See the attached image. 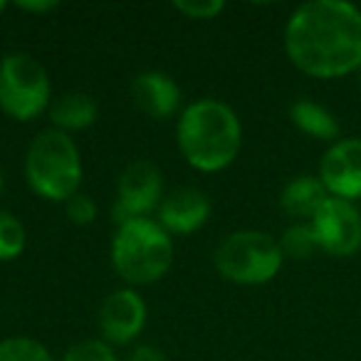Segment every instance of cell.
Here are the masks:
<instances>
[{
    "label": "cell",
    "instance_id": "cell-11",
    "mask_svg": "<svg viewBox=\"0 0 361 361\" xmlns=\"http://www.w3.org/2000/svg\"><path fill=\"white\" fill-rule=\"evenodd\" d=\"M211 201L198 188H178L169 193L159 206V226L169 235H188L206 226Z\"/></svg>",
    "mask_w": 361,
    "mask_h": 361
},
{
    "label": "cell",
    "instance_id": "cell-3",
    "mask_svg": "<svg viewBox=\"0 0 361 361\" xmlns=\"http://www.w3.org/2000/svg\"><path fill=\"white\" fill-rule=\"evenodd\" d=\"M111 265L129 285L159 282L173 265V240L151 218H131L116 226L111 238Z\"/></svg>",
    "mask_w": 361,
    "mask_h": 361
},
{
    "label": "cell",
    "instance_id": "cell-20",
    "mask_svg": "<svg viewBox=\"0 0 361 361\" xmlns=\"http://www.w3.org/2000/svg\"><path fill=\"white\" fill-rule=\"evenodd\" d=\"M173 8L180 16L191 18V20H211V18L221 16L226 3L223 0H203V3H193V0H178Z\"/></svg>",
    "mask_w": 361,
    "mask_h": 361
},
{
    "label": "cell",
    "instance_id": "cell-26",
    "mask_svg": "<svg viewBox=\"0 0 361 361\" xmlns=\"http://www.w3.org/2000/svg\"><path fill=\"white\" fill-rule=\"evenodd\" d=\"M356 77H359V90H361V70H359V75H356Z\"/></svg>",
    "mask_w": 361,
    "mask_h": 361
},
{
    "label": "cell",
    "instance_id": "cell-25",
    "mask_svg": "<svg viewBox=\"0 0 361 361\" xmlns=\"http://www.w3.org/2000/svg\"><path fill=\"white\" fill-rule=\"evenodd\" d=\"M0 191H3V169H0Z\"/></svg>",
    "mask_w": 361,
    "mask_h": 361
},
{
    "label": "cell",
    "instance_id": "cell-24",
    "mask_svg": "<svg viewBox=\"0 0 361 361\" xmlns=\"http://www.w3.org/2000/svg\"><path fill=\"white\" fill-rule=\"evenodd\" d=\"M6 8H8V3H6V0H0V16L6 13Z\"/></svg>",
    "mask_w": 361,
    "mask_h": 361
},
{
    "label": "cell",
    "instance_id": "cell-22",
    "mask_svg": "<svg viewBox=\"0 0 361 361\" xmlns=\"http://www.w3.org/2000/svg\"><path fill=\"white\" fill-rule=\"evenodd\" d=\"M126 361H166V356H164V351L156 349V346L144 344V346H136Z\"/></svg>",
    "mask_w": 361,
    "mask_h": 361
},
{
    "label": "cell",
    "instance_id": "cell-19",
    "mask_svg": "<svg viewBox=\"0 0 361 361\" xmlns=\"http://www.w3.org/2000/svg\"><path fill=\"white\" fill-rule=\"evenodd\" d=\"M62 361H119L106 341L102 339H87L80 344L70 346L67 354L62 356Z\"/></svg>",
    "mask_w": 361,
    "mask_h": 361
},
{
    "label": "cell",
    "instance_id": "cell-10",
    "mask_svg": "<svg viewBox=\"0 0 361 361\" xmlns=\"http://www.w3.org/2000/svg\"><path fill=\"white\" fill-rule=\"evenodd\" d=\"M146 324V305L141 295L131 287L116 290L99 307V329L106 344H129L141 334Z\"/></svg>",
    "mask_w": 361,
    "mask_h": 361
},
{
    "label": "cell",
    "instance_id": "cell-7",
    "mask_svg": "<svg viewBox=\"0 0 361 361\" xmlns=\"http://www.w3.org/2000/svg\"><path fill=\"white\" fill-rule=\"evenodd\" d=\"M310 223L326 255L351 257L361 250V211L356 203L329 196Z\"/></svg>",
    "mask_w": 361,
    "mask_h": 361
},
{
    "label": "cell",
    "instance_id": "cell-14",
    "mask_svg": "<svg viewBox=\"0 0 361 361\" xmlns=\"http://www.w3.org/2000/svg\"><path fill=\"white\" fill-rule=\"evenodd\" d=\"M97 102L85 92H65L50 104V121L60 131H82L97 121Z\"/></svg>",
    "mask_w": 361,
    "mask_h": 361
},
{
    "label": "cell",
    "instance_id": "cell-15",
    "mask_svg": "<svg viewBox=\"0 0 361 361\" xmlns=\"http://www.w3.org/2000/svg\"><path fill=\"white\" fill-rule=\"evenodd\" d=\"M290 119L302 134L319 141H339V121L326 106L312 99H297L290 106Z\"/></svg>",
    "mask_w": 361,
    "mask_h": 361
},
{
    "label": "cell",
    "instance_id": "cell-17",
    "mask_svg": "<svg viewBox=\"0 0 361 361\" xmlns=\"http://www.w3.org/2000/svg\"><path fill=\"white\" fill-rule=\"evenodd\" d=\"M25 250V226L11 211H0V262H11Z\"/></svg>",
    "mask_w": 361,
    "mask_h": 361
},
{
    "label": "cell",
    "instance_id": "cell-21",
    "mask_svg": "<svg viewBox=\"0 0 361 361\" xmlns=\"http://www.w3.org/2000/svg\"><path fill=\"white\" fill-rule=\"evenodd\" d=\"M67 208V218H70L75 226H92L97 218V203L92 201L87 193H77L70 201L65 203Z\"/></svg>",
    "mask_w": 361,
    "mask_h": 361
},
{
    "label": "cell",
    "instance_id": "cell-4",
    "mask_svg": "<svg viewBox=\"0 0 361 361\" xmlns=\"http://www.w3.org/2000/svg\"><path fill=\"white\" fill-rule=\"evenodd\" d=\"M25 178L32 193L45 201H70L80 193L82 156L75 139L60 129H45L25 154Z\"/></svg>",
    "mask_w": 361,
    "mask_h": 361
},
{
    "label": "cell",
    "instance_id": "cell-1",
    "mask_svg": "<svg viewBox=\"0 0 361 361\" xmlns=\"http://www.w3.org/2000/svg\"><path fill=\"white\" fill-rule=\"evenodd\" d=\"M290 62L314 80H339L361 70V11L346 0L302 3L285 25Z\"/></svg>",
    "mask_w": 361,
    "mask_h": 361
},
{
    "label": "cell",
    "instance_id": "cell-12",
    "mask_svg": "<svg viewBox=\"0 0 361 361\" xmlns=\"http://www.w3.org/2000/svg\"><path fill=\"white\" fill-rule=\"evenodd\" d=\"M131 94L136 106L154 119H169L180 104V87L176 85V80L156 70L141 72L131 85Z\"/></svg>",
    "mask_w": 361,
    "mask_h": 361
},
{
    "label": "cell",
    "instance_id": "cell-9",
    "mask_svg": "<svg viewBox=\"0 0 361 361\" xmlns=\"http://www.w3.org/2000/svg\"><path fill=\"white\" fill-rule=\"evenodd\" d=\"M317 176L331 198L361 201V136H344L329 144L322 154Z\"/></svg>",
    "mask_w": 361,
    "mask_h": 361
},
{
    "label": "cell",
    "instance_id": "cell-2",
    "mask_svg": "<svg viewBox=\"0 0 361 361\" xmlns=\"http://www.w3.org/2000/svg\"><path fill=\"white\" fill-rule=\"evenodd\" d=\"M176 144L188 166L203 173L223 171L238 159L243 126L235 109L221 99H198L180 111Z\"/></svg>",
    "mask_w": 361,
    "mask_h": 361
},
{
    "label": "cell",
    "instance_id": "cell-16",
    "mask_svg": "<svg viewBox=\"0 0 361 361\" xmlns=\"http://www.w3.org/2000/svg\"><path fill=\"white\" fill-rule=\"evenodd\" d=\"M277 240H280L282 255L292 257V260H307V257H312L319 250V243H317V235L312 231V223H292Z\"/></svg>",
    "mask_w": 361,
    "mask_h": 361
},
{
    "label": "cell",
    "instance_id": "cell-13",
    "mask_svg": "<svg viewBox=\"0 0 361 361\" xmlns=\"http://www.w3.org/2000/svg\"><path fill=\"white\" fill-rule=\"evenodd\" d=\"M326 198H329V193H326L319 176L305 173V176L292 178L290 183L282 188L280 208L290 218H295L297 223H310Z\"/></svg>",
    "mask_w": 361,
    "mask_h": 361
},
{
    "label": "cell",
    "instance_id": "cell-5",
    "mask_svg": "<svg viewBox=\"0 0 361 361\" xmlns=\"http://www.w3.org/2000/svg\"><path fill=\"white\" fill-rule=\"evenodd\" d=\"M216 270L221 277L235 285L255 287L275 280L277 272L282 270L280 240L272 238L265 231H238L223 238V243L216 247Z\"/></svg>",
    "mask_w": 361,
    "mask_h": 361
},
{
    "label": "cell",
    "instance_id": "cell-23",
    "mask_svg": "<svg viewBox=\"0 0 361 361\" xmlns=\"http://www.w3.org/2000/svg\"><path fill=\"white\" fill-rule=\"evenodd\" d=\"M18 8L20 11H30V13H47V11H55L57 8V3H18Z\"/></svg>",
    "mask_w": 361,
    "mask_h": 361
},
{
    "label": "cell",
    "instance_id": "cell-18",
    "mask_svg": "<svg viewBox=\"0 0 361 361\" xmlns=\"http://www.w3.org/2000/svg\"><path fill=\"white\" fill-rule=\"evenodd\" d=\"M0 361H55L45 344L30 336H11L0 341Z\"/></svg>",
    "mask_w": 361,
    "mask_h": 361
},
{
    "label": "cell",
    "instance_id": "cell-6",
    "mask_svg": "<svg viewBox=\"0 0 361 361\" xmlns=\"http://www.w3.org/2000/svg\"><path fill=\"white\" fill-rule=\"evenodd\" d=\"M50 104L52 87L45 67L27 52H8L0 60V109L11 119L32 121Z\"/></svg>",
    "mask_w": 361,
    "mask_h": 361
},
{
    "label": "cell",
    "instance_id": "cell-8",
    "mask_svg": "<svg viewBox=\"0 0 361 361\" xmlns=\"http://www.w3.org/2000/svg\"><path fill=\"white\" fill-rule=\"evenodd\" d=\"M164 178L161 171L151 161H134L124 169L116 186L114 223L131 221V218H149L154 208L161 206Z\"/></svg>",
    "mask_w": 361,
    "mask_h": 361
}]
</instances>
